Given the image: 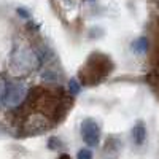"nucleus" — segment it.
<instances>
[{
    "instance_id": "obj_1",
    "label": "nucleus",
    "mask_w": 159,
    "mask_h": 159,
    "mask_svg": "<svg viewBox=\"0 0 159 159\" xmlns=\"http://www.w3.org/2000/svg\"><path fill=\"white\" fill-rule=\"evenodd\" d=\"M25 92L27 91H25V86L22 83L8 81L2 91V102L3 105H8V107H16L24 100Z\"/></svg>"
},
{
    "instance_id": "obj_2",
    "label": "nucleus",
    "mask_w": 159,
    "mask_h": 159,
    "mask_svg": "<svg viewBox=\"0 0 159 159\" xmlns=\"http://www.w3.org/2000/svg\"><path fill=\"white\" fill-rule=\"evenodd\" d=\"M81 137H83L84 143L91 148H94V147L99 145V142H100V127L96 123V119H91V118L83 119V123H81Z\"/></svg>"
},
{
    "instance_id": "obj_3",
    "label": "nucleus",
    "mask_w": 159,
    "mask_h": 159,
    "mask_svg": "<svg viewBox=\"0 0 159 159\" xmlns=\"http://www.w3.org/2000/svg\"><path fill=\"white\" fill-rule=\"evenodd\" d=\"M132 139H134L135 145H139V147L143 145L145 140H147V127H145V124L142 121H139L134 126V129H132Z\"/></svg>"
},
{
    "instance_id": "obj_4",
    "label": "nucleus",
    "mask_w": 159,
    "mask_h": 159,
    "mask_svg": "<svg viewBox=\"0 0 159 159\" xmlns=\"http://www.w3.org/2000/svg\"><path fill=\"white\" fill-rule=\"evenodd\" d=\"M148 38H145V37H140L137 38L134 43H132V51L135 52V54H143V52H147L148 51Z\"/></svg>"
},
{
    "instance_id": "obj_5",
    "label": "nucleus",
    "mask_w": 159,
    "mask_h": 159,
    "mask_svg": "<svg viewBox=\"0 0 159 159\" xmlns=\"http://www.w3.org/2000/svg\"><path fill=\"white\" fill-rule=\"evenodd\" d=\"M48 148L49 150H57V148H62V142L57 139V137H51L48 140Z\"/></svg>"
},
{
    "instance_id": "obj_6",
    "label": "nucleus",
    "mask_w": 159,
    "mask_h": 159,
    "mask_svg": "<svg viewBox=\"0 0 159 159\" xmlns=\"http://www.w3.org/2000/svg\"><path fill=\"white\" fill-rule=\"evenodd\" d=\"M76 159H92V151L89 148H81L76 153Z\"/></svg>"
},
{
    "instance_id": "obj_7",
    "label": "nucleus",
    "mask_w": 159,
    "mask_h": 159,
    "mask_svg": "<svg viewBox=\"0 0 159 159\" xmlns=\"http://www.w3.org/2000/svg\"><path fill=\"white\" fill-rule=\"evenodd\" d=\"M69 89H70V92H72L73 96H76L81 88H80V83L76 81V80H75V78H72L70 81H69Z\"/></svg>"
},
{
    "instance_id": "obj_8",
    "label": "nucleus",
    "mask_w": 159,
    "mask_h": 159,
    "mask_svg": "<svg viewBox=\"0 0 159 159\" xmlns=\"http://www.w3.org/2000/svg\"><path fill=\"white\" fill-rule=\"evenodd\" d=\"M16 13L21 16V18H24V19H27L29 18V11L25 10V8H22V7H19V8H16Z\"/></svg>"
},
{
    "instance_id": "obj_9",
    "label": "nucleus",
    "mask_w": 159,
    "mask_h": 159,
    "mask_svg": "<svg viewBox=\"0 0 159 159\" xmlns=\"http://www.w3.org/2000/svg\"><path fill=\"white\" fill-rule=\"evenodd\" d=\"M57 159H72V157H70L69 154H65V153H62V154H61V156H59Z\"/></svg>"
}]
</instances>
